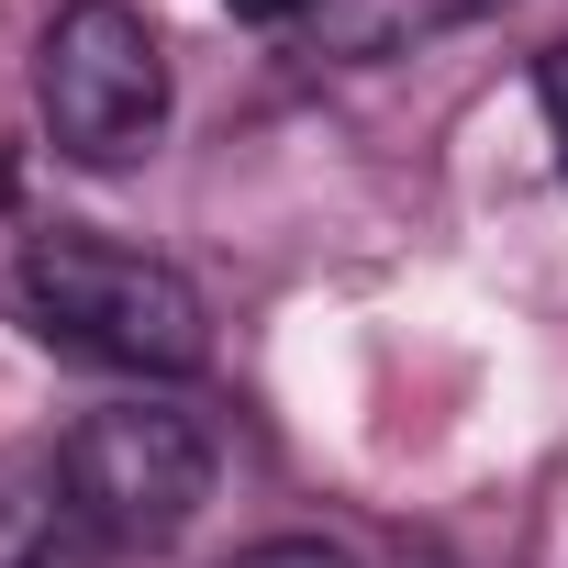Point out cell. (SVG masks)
Wrapping results in <instances>:
<instances>
[{"mask_svg": "<svg viewBox=\"0 0 568 568\" xmlns=\"http://www.w3.org/2000/svg\"><path fill=\"white\" fill-rule=\"evenodd\" d=\"M223 568H357L335 535H267V546H245V557H223Z\"/></svg>", "mask_w": 568, "mask_h": 568, "instance_id": "8992f818", "label": "cell"}, {"mask_svg": "<svg viewBox=\"0 0 568 568\" xmlns=\"http://www.w3.org/2000/svg\"><path fill=\"white\" fill-rule=\"evenodd\" d=\"M12 302L45 346L90 357V368H123V379H190L212 357V313L201 291L145 256V245H112V234H34L23 267H12Z\"/></svg>", "mask_w": 568, "mask_h": 568, "instance_id": "6da1fadb", "label": "cell"}, {"mask_svg": "<svg viewBox=\"0 0 568 568\" xmlns=\"http://www.w3.org/2000/svg\"><path fill=\"white\" fill-rule=\"evenodd\" d=\"M101 535L68 490V457L45 446H0V568H90Z\"/></svg>", "mask_w": 568, "mask_h": 568, "instance_id": "277c9868", "label": "cell"}, {"mask_svg": "<svg viewBox=\"0 0 568 568\" xmlns=\"http://www.w3.org/2000/svg\"><path fill=\"white\" fill-rule=\"evenodd\" d=\"M535 101H546V145H557V179H568V34L535 57Z\"/></svg>", "mask_w": 568, "mask_h": 568, "instance_id": "52a82bcc", "label": "cell"}, {"mask_svg": "<svg viewBox=\"0 0 568 568\" xmlns=\"http://www.w3.org/2000/svg\"><path fill=\"white\" fill-rule=\"evenodd\" d=\"M57 457H68V490L101 546H179L212 501V435L168 402H112Z\"/></svg>", "mask_w": 568, "mask_h": 568, "instance_id": "3957f363", "label": "cell"}, {"mask_svg": "<svg viewBox=\"0 0 568 568\" xmlns=\"http://www.w3.org/2000/svg\"><path fill=\"white\" fill-rule=\"evenodd\" d=\"M234 23H302V12H335V0H223Z\"/></svg>", "mask_w": 568, "mask_h": 568, "instance_id": "ba28073f", "label": "cell"}, {"mask_svg": "<svg viewBox=\"0 0 568 568\" xmlns=\"http://www.w3.org/2000/svg\"><path fill=\"white\" fill-rule=\"evenodd\" d=\"M34 112L57 156L79 168H134L168 134V45L134 0H68L34 45Z\"/></svg>", "mask_w": 568, "mask_h": 568, "instance_id": "7a4b0ae2", "label": "cell"}, {"mask_svg": "<svg viewBox=\"0 0 568 568\" xmlns=\"http://www.w3.org/2000/svg\"><path fill=\"white\" fill-rule=\"evenodd\" d=\"M479 12H490V0H335V34H346V57H390V45L479 23Z\"/></svg>", "mask_w": 568, "mask_h": 568, "instance_id": "5b68a950", "label": "cell"}]
</instances>
